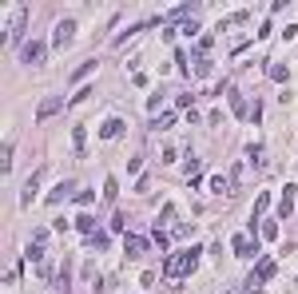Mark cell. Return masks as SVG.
<instances>
[{
	"label": "cell",
	"mask_w": 298,
	"mask_h": 294,
	"mask_svg": "<svg viewBox=\"0 0 298 294\" xmlns=\"http://www.w3.org/2000/svg\"><path fill=\"white\" fill-rule=\"evenodd\" d=\"M211 48H215V36H203V40H199V56H207Z\"/></svg>",
	"instance_id": "obj_21"
},
{
	"label": "cell",
	"mask_w": 298,
	"mask_h": 294,
	"mask_svg": "<svg viewBox=\"0 0 298 294\" xmlns=\"http://www.w3.org/2000/svg\"><path fill=\"white\" fill-rule=\"evenodd\" d=\"M24 24H28V12H24V8H20V12L12 16V24H8V28H4V36H8V40H20V32H24Z\"/></svg>",
	"instance_id": "obj_9"
},
{
	"label": "cell",
	"mask_w": 298,
	"mask_h": 294,
	"mask_svg": "<svg viewBox=\"0 0 298 294\" xmlns=\"http://www.w3.org/2000/svg\"><path fill=\"white\" fill-rule=\"evenodd\" d=\"M167 127H175V116H155L151 119V132H167Z\"/></svg>",
	"instance_id": "obj_15"
},
{
	"label": "cell",
	"mask_w": 298,
	"mask_h": 294,
	"mask_svg": "<svg viewBox=\"0 0 298 294\" xmlns=\"http://www.w3.org/2000/svg\"><path fill=\"white\" fill-rule=\"evenodd\" d=\"M91 247H96V250H104V247H107V235H100V231H96V235H91Z\"/></svg>",
	"instance_id": "obj_26"
},
{
	"label": "cell",
	"mask_w": 298,
	"mask_h": 294,
	"mask_svg": "<svg viewBox=\"0 0 298 294\" xmlns=\"http://www.w3.org/2000/svg\"><path fill=\"white\" fill-rule=\"evenodd\" d=\"M211 191L215 195H231V183H227L223 175H211Z\"/></svg>",
	"instance_id": "obj_17"
},
{
	"label": "cell",
	"mask_w": 298,
	"mask_h": 294,
	"mask_svg": "<svg viewBox=\"0 0 298 294\" xmlns=\"http://www.w3.org/2000/svg\"><path fill=\"white\" fill-rule=\"evenodd\" d=\"M199 254H203L199 247H187L183 254H171V259H167V274H171V279H187L195 270V263H199Z\"/></svg>",
	"instance_id": "obj_1"
},
{
	"label": "cell",
	"mask_w": 298,
	"mask_h": 294,
	"mask_svg": "<svg viewBox=\"0 0 298 294\" xmlns=\"http://www.w3.org/2000/svg\"><path fill=\"white\" fill-rule=\"evenodd\" d=\"M88 96H91V88H80V91H76V96H72V100H68V103H84V100H88Z\"/></svg>",
	"instance_id": "obj_27"
},
{
	"label": "cell",
	"mask_w": 298,
	"mask_h": 294,
	"mask_svg": "<svg viewBox=\"0 0 298 294\" xmlns=\"http://www.w3.org/2000/svg\"><path fill=\"white\" fill-rule=\"evenodd\" d=\"M116 191H119V183L107 175V183H104V199H116Z\"/></svg>",
	"instance_id": "obj_20"
},
{
	"label": "cell",
	"mask_w": 298,
	"mask_h": 294,
	"mask_svg": "<svg viewBox=\"0 0 298 294\" xmlns=\"http://www.w3.org/2000/svg\"><path fill=\"white\" fill-rule=\"evenodd\" d=\"M175 103H179V112H183V107H191V103H195V96H187V91H183V96H175Z\"/></svg>",
	"instance_id": "obj_25"
},
{
	"label": "cell",
	"mask_w": 298,
	"mask_h": 294,
	"mask_svg": "<svg viewBox=\"0 0 298 294\" xmlns=\"http://www.w3.org/2000/svg\"><path fill=\"white\" fill-rule=\"evenodd\" d=\"M44 175H48L44 167H36V171H32V179H28V187H24V195H20V203H24V207H28L32 199H36V191H40V183H44Z\"/></svg>",
	"instance_id": "obj_6"
},
{
	"label": "cell",
	"mask_w": 298,
	"mask_h": 294,
	"mask_svg": "<svg viewBox=\"0 0 298 294\" xmlns=\"http://www.w3.org/2000/svg\"><path fill=\"white\" fill-rule=\"evenodd\" d=\"M123 127H127V123H123V119H104V127H100V135H104V139H116V135H123Z\"/></svg>",
	"instance_id": "obj_10"
},
{
	"label": "cell",
	"mask_w": 298,
	"mask_h": 294,
	"mask_svg": "<svg viewBox=\"0 0 298 294\" xmlns=\"http://www.w3.org/2000/svg\"><path fill=\"white\" fill-rule=\"evenodd\" d=\"M76 203H80V207H91V203H96V195H91V191H80V195H76Z\"/></svg>",
	"instance_id": "obj_24"
},
{
	"label": "cell",
	"mask_w": 298,
	"mask_h": 294,
	"mask_svg": "<svg viewBox=\"0 0 298 294\" xmlns=\"http://www.w3.org/2000/svg\"><path fill=\"white\" fill-rule=\"evenodd\" d=\"M76 227H80L84 235H96V219H91V211H84V215L76 219Z\"/></svg>",
	"instance_id": "obj_14"
},
{
	"label": "cell",
	"mask_w": 298,
	"mask_h": 294,
	"mask_svg": "<svg viewBox=\"0 0 298 294\" xmlns=\"http://www.w3.org/2000/svg\"><path fill=\"white\" fill-rule=\"evenodd\" d=\"M267 207H270V195L263 191L258 199H254V211H251V219H247V231H251V235L258 231V219H263V211H267Z\"/></svg>",
	"instance_id": "obj_8"
},
{
	"label": "cell",
	"mask_w": 298,
	"mask_h": 294,
	"mask_svg": "<svg viewBox=\"0 0 298 294\" xmlns=\"http://www.w3.org/2000/svg\"><path fill=\"white\" fill-rule=\"evenodd\" d=\"M123 247H127V254H143V250H147V238H135V235H132Z\"/></svg>",
	"instance_id": "obj_16"
},
{
	"label": "cell",
	"mask_w": 298,
	"mask_h": 294,
	"mask_svg": "<svg viewBox=\"0 0 298 294\" xmlns=\"http://www.w3.org/2000/svg\"><path fill=\"white\" fill-rule=\"evenodd\" d=\"M231 112H235L238 119L247 116V103H243V96H238V91H235V96H231Z\"/></svg>",
	"instance_id": "obj_18"
},
{
	"label": "cell",
	"mask_w": 298,
	"mask_h": 294,
	"mask_svg": "<svg viewBox=\"0 0 298 294\" xmlns=\"http://www.w3.org/2000/svg\"><path fill=\"white\" fill-rule=\"evenodd\" d=\"M91 72H96V60H84V64H80V68L72 72V84H80V80H88Z\"/></svg>",
	"instance_id": "obj_13"
},
{
	"label": "cell",
	"mask_w": 298,
	"mask_h": 294,
	"mask_svg": "<svg viewBox=\"0 0 298 294\" xmlns=\"http://www.w3.org/2000/svg\"><path fill=\"white\" fill-rule=\"evenodd\" d=\"M107 227H111V231H116V235H119V231H123V211H116V215H111V223H107Z\"/></svg>",
	"instance_id": "obj_23"
},
{
	"label": "cell",
	"mask_w": 298,
	"mask_h": 294,
	"mask_svg": "<svg viewBox=\"0 0 298 294\" xmlns=\"http://www.w3.org/2000/svg\"><path fill=\"white\" fill-rule=\"evenodd\" d=\"M294 191H298V187H283V203H278V219H286V215L294 211Z\"/></svg>",
	"instance_id": "obj_12"
},
{
	"label": "cell",
	"mask_w": 298,
	"mask_h": 294,
	"mask_svg": "<svg viewBox=\"0 0 298 294\" xmlns=\"http://www.w3.org/2000/svg\"><path fill=\"white\" fill-rule=\"evenodd\" d=\"M231 247H235V254L243 259V263L258 254V243H254V238H247V235H235V243H231Z\"/></svg>",
	"instance_id": "obj_4"
},
{
	"label": "cell",
	"mask_w": 298,
	"mask_h": 294,
	"mask_svg": "<svg viewBox=\"0 0 298 294\" xmlns=\"http://www.w3.org/2000/svg\"><path fill=\"white\" fill-rule=\"evenodd\" d=\"M68 191H72V183H56V187L48 191V207H60L64 199H68Z\"/></svg>",
	"instance_id": "obj_11"
},
{
	"label": "cell",
	"mask_w": 298,
	"mask_h": 294,
	"mask_svg": "<svg viewBox=\"0 0 298 294\" xmlns=\"http://www.w3.org/2000/svg\"><path fill=\"white\" fill-rule=\"evenodd\" d=\"M40 56H44V44H40V40L20 44V64H40Z\"/></svg>",
	"instance_id": "obj_7"
},
{
	"label": "cell",
	"mask_w": 298,
	"mask_h": 294,
	"mask_svg": "<svg viewBox=\"0 0 298 294\" xmlns=\"http://www.w3.org/2000/svg\"><path fill=\"white\" fill-rule=\"evenodd\" d=\"M270 76H274V80H278V84H286V76H290V72H286L283 64H274V68H270Z\"/></svg>",
	"instance_id": "obj_22"
},
{
	"label": "cell",
	"mask_w": 298,
	"mask_h": 294,
	"mask_svg": "<svg viewBox=\"0 0 298 294\" xmlns=\"http://www.w3.org/2000/svg\"><path fill=\"white\" fill-rule=\"evenodd\" d=\"M175 235H179V238H191V235H195V223H179Z\"/></svg>",
	"instance_id": "obj_19"
},
{
	"label": "cell",
	"mask_w": 298,
	"mask_h": 294,
	"mask_svg": "<svg viewBox=\"0 0 298 294\" xmlns=\"http://www.w3.org/2000/svg\"><path fill=\"white\" fill-rule=\"evenodd\" d=\"M274 270H278V263H274V259H263V263L254 266L251 282H247V286H251V290H247V294H258V286H263V282H267L270 274H274Z\"/></svg>",
	"instance_id": "obj_3"
},
{
	"label": "cell",
	"mask_w": 298,
	"mask_h": 294,
	"mask_svg": "<svg viewBox=\"0 0 298 294\" xmlns=\"http://www.w3.org/2000/svg\"><path fill=\"white\" fill-rule=\"evenodd\" d=\"M72 40H76V20H60L56 32H52V48H56V52H64Z\"/></svg>",
	"instance_id": "obj_2"
},
{
	"label": "cell",
	"mask_w": 298,
	"mask_h": 294,
	"mask_svg": "<svg viewBox=\"0 0 298 294\" xmlns=\"http://www.w3.org/2000/svg\"><path fill=\"white\" fill-rule=\"evenodd\" d=\"M56 112H64V100H60V96H44L40 107H36V119H52Z\"/></svg>",
	"instance_id": "obj_5"
}]
</instances>
